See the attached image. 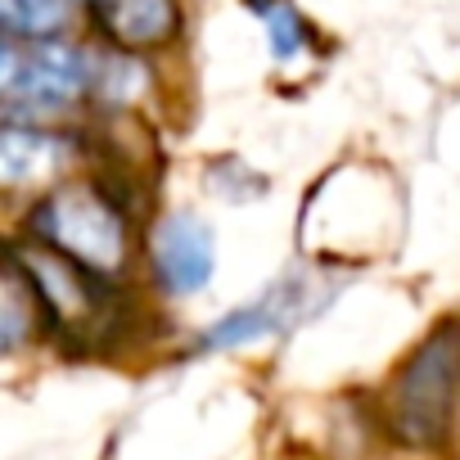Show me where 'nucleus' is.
<instances>
[{"label": "nucleus", "mask_w": 460, "mask_h": 460, "mask_svg": "<svg viewBox=\"0 0 460 460\" xmlns=\"http://www.w3.org/2000/svg\"><path fill=\"white\" fill-rule=\"evenodd\" d=\"M28 240L64 253L95 276L118 280L131 262V208L104 176L55 181L28 212Z\"/></svg>", "instance_id": "nucleus-1"}, {"label": "nucleus", "mask_w": 460, "mask_h": 460, "mask_svg": "<svg viewBox=\"0 0 460 460\" xmlns=\"http://www.w3.org/2000/svg\"><path fill=\"white\" fill-rule=\"evenodd\" d=\"M460 411V321H442L388 379L384 424L402 447L438 451Z\"/></svg>", "instance_id": "nucleus-2"}, {"label": "nucleus", "mask_w": 460, "mask_h": 460, "mask_svg": "<svg viewBox=\"0 0 460 460\" xmlns=\"http://www.w3.org/2000/svg\"><path fill=\"white\" fill-rule=\"evenodd\" d=\"M316 307H321L316 285L303 271H294V276L276 280L262 298H253V303H244L235 312H226L221 321H212L203 330V339H199V352H235V348L276 339V334L303 325Z\"/></svg>", "instance_id": "nucleus-3"}, {"label": "nucleus", "mask_w": 460, "mask_h": 460, "mask_svg": "<svg viewBox=\"0 0 460 460\" xmlns=\"http://www.w3.org/2000/svg\"><path fill=\"white\" fill-rule=\"evenodd\" d=\"M217 271V235L194 212H172L154 226L149 276L163 298H194Z\"/></svg>", "instance_id": "nucleus-4"}, {"label": "nucleus", "mask_w": 460, "mask_h": 460, "mask_svg": "<svg viewBox=\"0 0 460 460\" xmlns=\"http://www.w3.org/2000/svg\"><path fill=\"white\" fill-rule=\"evenodd\" d=\"M77 154L68 131H50L41 122L0 118V194L50 190Z\"/></svg>", "instance_id": "nucleus-5"}, {"label": "nucleus", "mask_w": 460, "mask_h": 460, "mask_svg": "<svg viewBox=\"0 0 460 460\" xmlns=\"http://www.w3.org/2000/svg\"><path fill=\"white\" fill-rule=\"evenodd\" d=\"M91 23L104 37L109 50H158L181 32V5L176 0H86Z\"/></svg>", "instance_id": "nucleus-6"}, {"label": "nucleus", "mask_w": 460, "mask_h": 460, "mask_svg": "<svg viewBox=\"0 0 460 460\" xmlns=\"http://www.w3.org/2000/svg\"><path fill=\"white\" fill-rule=\"evenodd\" d=\"M41 316H37V298L14 262V249L0 253V357L19 352L32 334H37Z\"/></svg>", "instance_id": "nucleus-7"}, {"label": "nucleus", "mask_w": 460, "mask_h": 460, "mask_svg": "<svg viewBox=\"0 0 460 460\" xmlns=\"http://www.w3.org/2000/svg\"><path fill=\"white\" fill-rule=\"evenodd\" d=\"M68 28V0H0V41H50Z\"/></svg>", "instance_id": "nucleus-8"}, {"label": "nucleus", "mask_w": 460, "mask_h": 460, "mask_svg": "<svg viewBox=\"0 0 460 460\" xmlns=\"http://www.w3.org/2000/svg\"><path fill=\"white\" fill-rule=\"evenodd\" d=\"M262 23H267V37H271V59L276 64H294V59H303L316 41V32H312V23L294 10V0H280V5H271V10H262Z\"/></svg>", "instance_id": "nucleus-9"}, {"label": "nucleus", "mask_w": 460, "mask_h": 460, "mask_svg": "<svg viewBox=\"0 0 460 460\" xmlns=\"http://www.w3.org/2000/svg\"><path fill=\"white\" fill-rule=\"evenodd\" d=\"M244 5H249V10H258V14H262V10H271V5H280V0H244Z\"/></svg>", "instance_id": "nucleus-10"}]
</instances>
